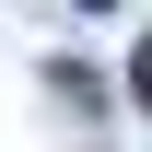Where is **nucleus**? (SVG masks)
<instances>
[{
  "mask_svg": "<svg viewBox=\"0 0 152 152\" xmlns=\"http://www.w3.org/2000/svg\"><path fill=\"white\" fill-rule=\"evenodd\" d=\"M129 94H140V105H152V35H140V58H129Z\"/></svg>",
  "mask_w": 152,
  "mask_h": 152,
  "instance_id": "nucleus-1",
  "label": "nucleus"
}]
</instances>
